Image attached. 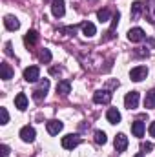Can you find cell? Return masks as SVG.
I'll return each mask as SVG.
<instances>
[{
  "instance_id": "obj_1",
  "label": "cell",
  "mask_w": 155,
  "mask_h": 157,
  "mask_svg": "<svg viewBox=\"0 0 155 157\" xmlns=\"http://www.w3.org/2000/svg\"><path fill=\"white\" fill-rule=\"evenodd\" d=\"M47 90H49V80L47 78H44V80H40L39 88L33 91V99L37 101V102H40L44 97H46V93H47Z\"/></svg>"
},
{
  "instance_id": "obj_2",
  "label": "cell",
  "mask_w": 155,
  "mask_h": 157,
  "mask_svg": "<svg viewBox=\"0 0 155 157\" xmlns=\"http://www.w3.org/2000/svg\"><path fill=\"white\" fill-rule=\"evenodd\" d=\"M78 143H80V137H78L77 133H70V135L62 137V146H64L66 150H73V148H77Z\"/></svg>"
},
{
  "instance_id": "obj_3",
  "label": "cell",
  "mask_w": 155,
  "mask_h": 157,
  "mask_svg": "<svg viewBox=\"0 0 155 157\" xmlns=\"http://www.w3.org/2000/svg\"><path fill=\"white\" fill-rule=\"evenodd\" d=\"M130 77H131V80H135V82H141L142 78L148 77V68L146 66H137V68H133L130 71Z\"/></svg>"
},
{
  "instance_id": "obj_4",
  "label": "cell",
  "mask_w": 155,
  "mask_h": 157,
  "mask_svg": "<svg viewBox=\"0 0 155 157\" xmlns=\"http://www.w3.org/2000/svg\"><path fill=\"white\" fill-rule=\"evenodd\" d=\"M93 101H95L97 104H108V102L112 101V93H110L108 90H99V91H95Z\"/></svg>"
},
{
  "instance_id": "obj_5",
  "label": "cell",
  "mask_w": 155,
  "mask_h": 157,
  "mask_svg": "<svg viewBox=\"0 0 155 157\" xmlns=\"http://www.w3.org/2000/svg\"><path fill=\"white\" fill-rule=\"evenodd\" d=\"M124 104L128 110H135L137 104H139V93L137 91H130L126 97H124Z\"/></svg>"
},
{
  "instance_id": "obj_6",
  "label": "cell",
  "mask_w": 155,
  "mask_h": 157,
  "mask_svg": "<svg viewBox=\"0 0 155 157\" xmlns=\"http://www.w3.org/2000/svg\"><path fill=\"white\" fill-rule=\"evenodd\" d=\"M35 128L33 126H24L22 130H20V137H22V141L24 143H33L35 141Z\"/></svg>"
},
{
  "instance_id": "obj_7",
  "label": "cell",
  "mask_w": 155,
  "mask_h": 157,
  "mask_svg": "<svg viewBox=\"0 0 155 157\" xmlns=\"http://www.w3.org/2000/svg\"><path fill=\"white\" fill-rule=\"evenodd\" d=\"M39 77H40V70L37 66H29V68L24 70V78L28 82H35V80H39Z\"/></svg>"
},
{
  "instance_id": "obj_8",
  "label": "cell",
  "mask_w": 155,
  "mask_h": 157,
  "mask_svg": "<svg viewBox=\"0 0 155 157\" xmlns=\"http://www.w3.org/2000/svg\"><path fill=\"white\" fill-rule=\"evenodd\" d=\"M64 6H66L64 0H53V2H51V11H53V15H55L57 18L64 17V13H66V7H64Z\"/></svg>"
},
{
  "instance_id": "obj_9",
  "label": "cell",
  "mask_w": 155,
  "mask_h": 157,
  "mask_svg": "<svg viewBox=\"0 0 155 157\" xmlns=\"http://www.w3.org/2000/svg\"><path fill=\"white\" fill-rule=\"evenodd\" d=\"M128 148V137L124 133H119L115 137V150L117 152H124Z\"/></svg>"
},
{
  "instance_id": "obj_10",
  "label": "cell",
  "mask_w": 155,
  "mask_h": 157,
  "mask_svg": "<svg viewBox=\"0 0 155 157\" xmlns=\"http://www.w3.org/2000/svg\"><path fill=\"white\" fill-rule=\"evenodd\" d=\"M4 26H6L9 31H15V29H18V28H20V22H18V18H15V17L7 15V17L4 18Z\"/></svg>"
},
{
  "instance_id": "obj_11",
  "label": "cell",
  "mask_w": 155,
  "mask_h": 157,
  "mask_svg": "<svg viewBox=\"0 0 155 157\" xmlns=\"http://www.w3.org/2000/svg\"><path fill=\"white\" fill-rule=\"evenodd\" d=\"M128 39L131 40V42H141V40L144 39V31L141 28H133V29L128 31Z\"/></svg>"
},
{
  "instance_id": "obj_12",
  "label": "cell",
  "mask_w": 155,
  "mask_h": 157,
  "mask_svg": "<svg viewBox=\"0 0 155 157\" xmlns=\"http://www.w3.org/2000/svg\"><path fill=\"white\" fill-rule=\"evenodd\" d=\"M37 40H39V33H37L35 29H31V31L26 33V37H24V44H26L28 48H31V46L37 44Z\"/></svg>"
},
{
  "instance_id": "obj_13",
  "label": "cell",
  "mask_w": 155,
  "mask_h": 157,
  "mask_svg": "<svg viewBox=\"0 0 155 157\" xmlns=\"http://www.w3.org/2000/svg\"><path fill=\"white\" fill-rule=\"evenodd\" d=\"M46 128H47V132H49L51 135H57L59 132H62V122H60V121H49V122L46 124Z\"/></svg>"
},
{
  "instance_id": "obj_14",
  "label": "cell",
  "mask_w": 155,
  "mask_h": 157,
  "mask_svg": "<svg viewBox=\"0 0 155 157\" xmlns=\"http://www.w3.org/2000/svg\"><path fill=\"white\" fill-rule=\"evenodd\" d=\"M71 91V84H70V80H60L59 84H57V93H60V95H68Z\"/></svg>"
},
{
  "instance_id": "obj_15",
  "label": "cell",
  "mask_w": 155,
  "mask_h": 157,
  "mask_svg": "<svg viewBox=\"0 0 155 157\" xmlns=\"http://www.w3.org/2000/svg\"><path fill=\"white\" fill-rule=\"evenodd\" d=\"M15 106H17L18 110H26V108H28V97H26L24 93H18V95L15 97Z\"/></svg>"
},
{
  "instance_id": "obj_16",
  "label": "cell",
  "mask_w": 155,
  "mask_h": 157,
  "mask_svg": "<svg viewBox=\"0 0 155 157\" xmlns=\"http://www.w3.org/2000/svg\"><path fill=\"white\" fill-rule=\"evenodd\" d=\"M131 132H133L135 137H142V133H144V122L142 121H135L131 124Z\"/></svg>"
},
{
  "instance_id": "obj_17",
  "label": "cell",
  "mask_w": 155,
  "mask_h": 157,
  "mask_svg": "<svg viewBox=\"0 0 155 157\" xmlns=\"http://www.w3.org/2000/svg\"><path fill=\"white\" fill-rule=\"evenodd\" d=\"M146 18L152 24H155V0H150L148 6H146Z\"/></svg>"
},
{
  "instance_id": "obj_18",
  "label": "cell",
  "mask_w": 155,
  "mask_h": 157,
  "mask_svg": "<svg viewBox=\"0 0 155 157\" xmlns=\"http://www.w3.org/2000/svg\"><path fill=\"white\" fill-rule=\"evenodd\" d=\"M106 119H108L112 124H117V122L120 121V113H119V110H117V108H110L108 113H106Z\"/></svg>"
},
{
  "instance_id": "obj_19",
  "label": "cell",
  "mask_w": 155,
  "mask_h": 157,
  "mask_svg": "<svg viewBox=\"0 0 155 157\" xmlns=\"http://www.w3.org/2000/svg\"><path fill=\"white\" fill-rule=\"evenodd\" d=\"M0 71H2V78H4V80H9V78L13 77V70H11L9 64H6V62L0 64Z\"/></svg>"
},
{
  "instance_id": "obj_20",
  "label": "cell",
  "mask_w": 155,
  "mask_h": 157,
  "mask_svg": "<svg viewBox=\"0 0 155 157\" xmlns=\"http://www.w3.org/2000/svg\"><path fill=\"white\" fill-rule=\"evenodd\" d=\"M80 28H82V33H84L86 37H93V35H95V31H97V29H95V26H93L91 22H84Z\"/></svg>"
},
{
  "instance_id": "obj_21",
  "label": "cell",
  "mask_w": 155,
  "mask_h": 157,
  "mask_svg": "<svg viewBox=\"0 0 155 157\" xmlns=\"http://www.w3.org/2000/svg\"><path fill=\"white\" fill-rule=\"evenodd\" d=\"M144 106L146 108H155V88L150 91V93H146V99H144Z\"/></svg>"
},
{
  "instance_id": "obj_22",
  "label": "cell",
  "mask_w": 155,
  "mask_h": 157,
  "mask_svg": "<svg viewBox=\"0 0 155 157\" xmlns=\"http://www.w3.org/2000/svg\"><path fill=\"white\" fill-rule=\"evenodd\" d=\"M142 7H144V6H142L141 2H133V4H131V18H139Z\"/></svg>"
},
{
  "instance_id": "obj_23",
  "label": "cell",
  "mask_w": 155,
  "mask_h": 157,
  "mask_svg": "<svg viewBox=\"0 0 155 157\" xmlns=\"http://www.w3.org/2000/svg\"><path fill=\"white\" fill-rule=\"evenodd\" d=\"M39 59H40V62L47 64V62L51 60V51H49V49H42V51L39 53Z\"/></svg>"
},
{
  "instance_id": "obj_24",
  "label": "cell",
  "mask_w": 155,
  "mask_h": 157,
  "mask_svg": "<svg viewBox=\"0 0 155 157\" xmlns=\"http://www.w3.org/2000/svg\"><path fill=\"white\" fill-rule=\"evenodd\" d=\"M106 141H108V139H106V133L100 132V130H97V132H95V143H97V144H104Z\"/></svg>"
},
{
  "instance_id": "obj_25",
  "label": "cell",
  "mask_w": 155,
  "mask_h": 157,
  "mask_svg": "<svg viewBox=\"0 0 155 157\" xmlns=\"http://www.w3.org/2000/svg\"><path fill=\"white\" fill-rule=\"evenodd\" d=\"M97 17H99L100 22H106V20L110 18V11H108V9H100V11L97 13Z\"/></svg>"
},
{
  "instance_id": "obj_26",
  "label": "cell",
  "mask_w": 155,
  "mask_h": 157,
  "mask_svg": "<svg viewBox=\"0 0 155 157\" xmlns=\"http://www.w3.org/2000/svg\"><path fill=\"white\" fill-rule=\"evenodd\" d=\"M0 115H2V124H7V121H9V113H7L6 108H0Z\"/></svg>"
},
{
  "instance_id": "obj_27",
  "label": "cell",
  "mask_w": 155,
  "mask_h": 157,
  "mask_svg": "<svg viewBox=\"0 0 155 157\" xmlns=\"http://www.w3.org/2000/svg\"><path fill=\"white\" fill-rule=\"evenodd\" d=\"M144 152H150V150H153V144L152 143H142V146H141Z\"/></svg>"
},
{
  "instance_id": "obj_28",
  "label": "cell",
  "mask_w": 155,
  "mask_h": 157,
  "mask_svg": "<svg viewBox=\"0 0 155 157\" xmlns=\"http://www.w3.org/2000/svg\"><path fill=\"white\" fill-rule=\"evenodd\" d=\"M0 150H2V157H7V155H9V148H7L6 144H2V148H0Z\"/></svg>"
},
{
  "instance_id": "obj_29",
  "label": "cell",
  "mask_w": 155,
  "mask_h": 157,
  "mask_svg": "<svg viewBox=\"0 0 155 157\" xmlns=\"http://www.w3.org/2000/svg\"><path fill=\"white\" fill-rule=\"evenodd\" d=\"M62 31H64V33H75V31H77V28H75V26H73V28H64Z\"/></svg>"
},
{
  "instance_id": "obj_30",
  "label": "cell",
  "mask_w": 155,
  "mask_h": 157,
  "mask_svg": "<svg viewBox=\"0 0 155 157\" xmlns=\"http://www.w3.org/2000/svg\"><path fill=\"white\" fill-rule=\"evenodd\" d=\"M6 55H13V51H11V42L6 44Z\"/></svg>"
},
{
  "instance_id": "obj_31",
  "label": "cell",
  "mask_w": 155,
  "mask_h": 157,
  "mask_svg": "<svg viewBox=\"0 0 155 157\" xmlns=\"http://www.w3.org/2000/svg\"><path fill=\"white\" fill-rule=\"evenodd\" d=\"M150 135H152V137H155V122H152V124H150Z\"/></svg>"
},
{
  "instance_id": "obj_32",
  "label": "cell",
  "mask_w": 155,
  "mask_h": 157,
  "mask_svg": "<svg viewBox=\"0 0 155 157\" xmlns=\"http://www.w3.org/2000/svg\"><path fill=\"white\" fill-rule=\"evenodd\" d=\"M135 157H142V155H141V154H137V155H135Z\"/></svg>"
},
{
  "instance_id": "obj_33",
  "label": "cell",
  "mask_w": 155,
  "mask_h": 157,
  "mask_svg": "<svg viewBox=\"0 0 155 157\" xmlns=\"http://www.w3.org/2000/svg\"><path fill=\"white\" fill-rule=\"evenodd\" d=\"M44 2H47V0H44Z\"/></svg>"
}]
</instances>
